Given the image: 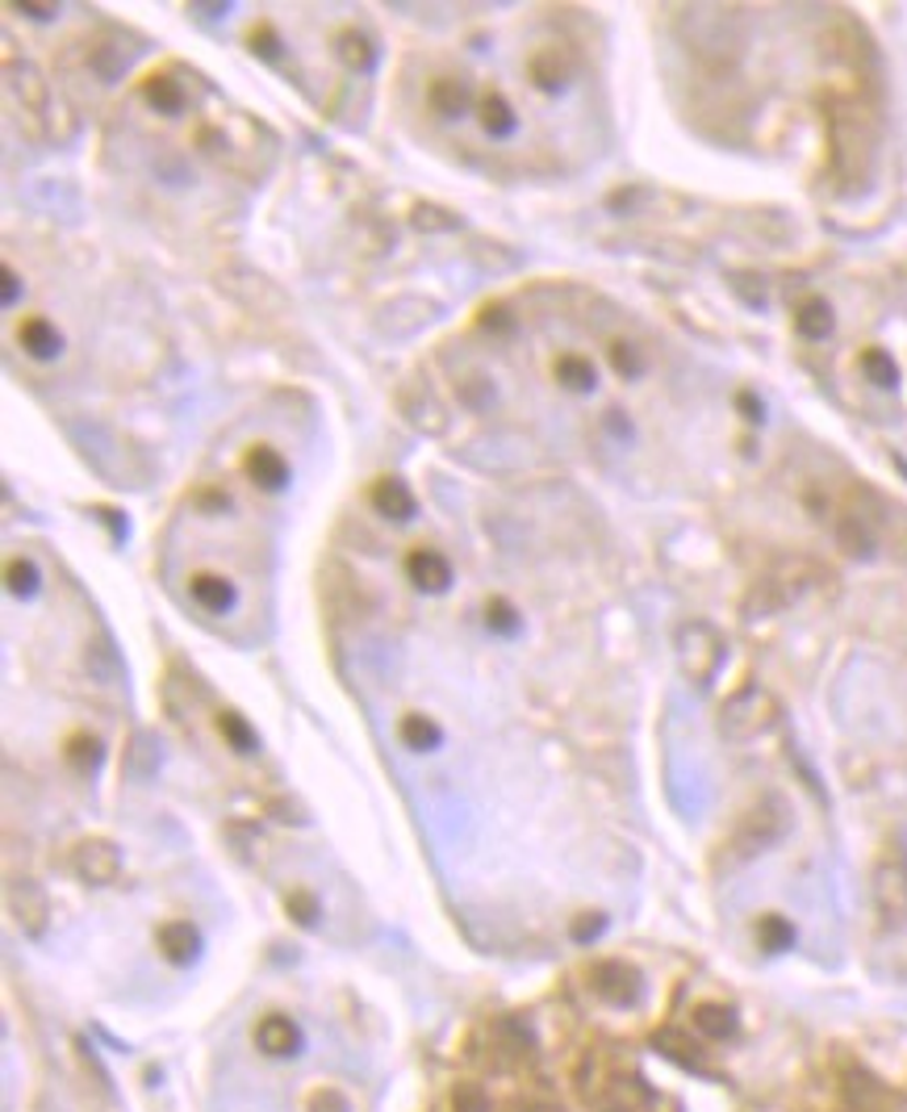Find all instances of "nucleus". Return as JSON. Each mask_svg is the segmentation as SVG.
<instances>
[{
    "label": "nucleus",
    "mask_w": 907,
    "mask_h": 1112,
    "mask_svg": "<svg viewBox=\"0 0 907 1112\" xmlns=\"http://www.w3.org/2000/svg\"><path fill=\"white\" fill-rule=\"evenodd\" d=\"M369 498H373V506L385 519H410L415 515V494L406 490L402 477H381Z\"/></svg>",
    "instance_id": "nucleus-20"
},
{
    "label": "nucleus",
    "mask_w": 907,
    "mask_h": 1112,
    "mask_svg": "<svg viewBox=\"0 0 907 1112\" xmlns=\"http://www.w3.org/2000/svg\"><path fill=\"white\" fill-rule=\"evenodd\" d=\"M218 728H222L231 749H239V753H256L259 736L252 733V724H247L239 711H218Z\"/></svg>",
    "instance_id": "nucleus-26"
},
{
    "label": "nucleus",
    "mask_w": 907,
    "mask_h": 1112,
    "mask_svg": "<svg viewBox=\"0 0 907 1112\" xmlns=\"http://www.w3.org/2000/svg\"><path fill=\"white\" fill-rule=\"evenodd\" d=\"M63 758H68L75 770H84V774H89V770L101 765V740L89 736V733H75L68 740V749H63Z\"/></svg>",
    "instance_id": "nucleus-29"
},
{
    "label": "nucleus",
    "mask_w": 907,
    "mask_h": 1112,
    "mask_svg": "<svg viewBox=\"0 0 907 1112\" xmlns=\"http://www.w3.org/2000/svg\"><path fill=\"white\" fill-rule=\"evenodd\" d=\"M121 765H126V774L130 779H151L155 770H160V745L151 740L147 733H139L130 745H126V758H121Z\"/></svg>",
    "instance_id": "nucleus-24"
},
{
    "label": "nucleus",
    "mask_w": 907,
    "mask_h": 1112,
    "mask_svg": "<svg viewBox=\"0 0 907 1112\" xmlns=\"http://www.w3.org/2000/svg\"><path fill=\"white\" fill-rule=\"evenodd\" d=\"M155 946H160V953L172 967H188V962H197V953H201V933L188 921H167L160 933H155Z\"/></svg>",
    "instance_id": "nucleus-15"
},
{
    "label": "nucleus",
    "mask_w": 907,
    "mask_h": 1112,
    "mask_svg": "<svg viewBox=\"0 0 907 1112\" xmlns=\"http://www.w3.org/2000/svg\"><path fill=\"white\" fill-rule=\"evenodd\" d=\"M828 327H833V314H828V306H824V302H812V306L799 314V331L807 335V339H819V335H828Z\"/></svg>",
    "instance_id": "nucleus-36"
},
{
    "label": "nucleus",
    "mask_w": 907,
    "mask_h": 1112,
    "mask_svg": "<svg viewBox=\"0 0 907 1112\" xmlns=\"http://www.w3.org/2000/svg\"><path fill=\"white\" fill-rule=\"evenodd\" d=\"M606 355H611L615 373H624V377H636V373L644 368V355H640V348L628 343V339H611V343H606Z\"/></svg>",
    "instance_id": "nucleus-31"
},
{
    "label": "nucleus",
    "mask_w": 907,
    "mask_h": 1112,
    "mask_svg": "<svg viewBox=\"0 0 907 1112\" xmlns=\"http://www.w3.org/2000/svg\"><path fill=\"white\" fill-rule=\"evenodd\" d=\"M406 577L422 594H443L452 586V561L435 545H419L406 552Z\"/></svg>",
    "instance_id": "nucleus-10"
},
{
    "label": "nucleus",
    "mask_w": 907,
    "mask_h": 1112,
    "mask_svg": "<svg viewBox=\"0 0 907 1112\" xmlns=\"http://www.w3.org/2000/svg\"><path fill=\"white\" fill-rule=\"evenodd\" d=\"M18 339H22V352L34 355V360H55V355L63 352V331L43 318V314H30L18 323Z\"/></svg>",
    "instance_id": "nucleus-16"
},
{
    "label": "nucleus",
    "mask_w": 907,
    "mask_h": 1112,
    "mask_svg": "<svg viewBox=\"0 0 907 1112\" xmlns=\"http://www.w3.org/2000/svg\"><path fill=\"white\" fill-rule=\"evenodd\" d=\"M256 1045L268 1058H293L302 1050V1029L289 1017H280V1012H268L256 1025Z\"/></svg>",
    "instance_id": "nucleus-14"
},
{
    "label": "nucleus",
    "mask_w": 907,
    "mask_h": 1112,
    "mask_svg": "<svg viewBox=\"0 0 907 1112\" xmlns=\"http://www.w3.org/2000/svg\"><path fill=\"white\" fill-rule=\"evenodd\" d=\"M397 410H402V419L415 431H427V435H440L443 426H447V410H443V402L435 398V389L427 381H406L397 389Z\"/></svg>",
    "instance_id": "nucleus-7"
},
{
    "label": "nucleus",
    "mask_w": 907,
    "mask_h": 1112,
    "mask_svg": "<svg viewBox=\"0 0 907 1112\" xmlns=\"http://www.w3.org/2000/svg\"><path fill=\"white\" fill-rule=\"evenodd\" d=\"M13 75V89L22 96L25 109H34V114H47V89H43V80H38V71L34 68H9Z\"/></svg>",
    "instance_id": "nucleus-27"
},
{
    "label": "nucleus",
    "mask_w": 907,
    "mask_h": 1112,
    "mask_svg": "<svg viewBox=\"0 0 907 1112\" xmlns=\"http://www.w3.org/2000/svg\"><path fill=\"white\" fill-rule=\"evenodd\" d=\"M590 983H594V992L603 995L606 1004H615V1008H628L640 999L644 992V983H640V971L628 967V962H619V958H611V962H598L594 974H590Z\"/></svg>",
    "instance_id": "nucleus-9"
},
{
    "label": "nucleus",
    "mask_w": 907,
    "mask_h": 1112,
    "mask_svg": "<svg viewBox=\"0 0 907 1112\" xmlns=\"http://www.w3.org/2000/svg\"><path fill=\"white\" fill-rule=\"evenodd\" d=\"M335 50L344 55L348 68H356V71L373 68V47H369V38H360V34H344V38L335 43Z\"/></svg>",
    "instance_id": "nucleus-33"
},
{
    "label": "nucleus",
    "mask_w": 907,
    "mask_h": 1112,
    "mask_svg": "<svg viewBox=\"0 0 907 1112\" xmlns=\"http://www.w3.org/2000/svg\"><path fill=\"white\" fill-rule=\"evenodd\" d=\"M142 96H147L155 109H163V114H181L188 93L176 75H167V71H151V75L142 80Z\"/></svg>",
    "instance_id": "nucleus-21"
},
{
    "label": "nucleus",
    "mask_w": 907,
    "mask_h": 1112,
    "mask_svg": "<svg viewBox=\"0 0 907 1112\" xmlns=\"http://www.w3.org/2000/svg\"><path fill=\"white\" fill-rule=\"evenodd\" d=\"M553 381H557L560 389H569V394H590L594 385H598V368H594V360L582 352H560L553 360Z\"/></svg>",
    "instance_id": "nucleus-19"
},
{
    "label": "nucleus",
    "mask_w": 907,
    "mask_h": 1112,
    "mask_svg": "<svg viewBox=\"0 0 907 1112\" xmlns=\"http://www.w3.org/2000/svg\"><path fill=\"white\" fill-rule=\"evenodd\" d=\"M4 586H9L13 598H30V594L38 590V565L25 561V557H13V561L4 565Z\"/></svg>",
    "instance_id": "nucleus-28"
},
{
    "label": "nucleus",
    "mask_w": 907,
    "mask_h": 1112,
    "mask_svg": "<svg viewBox=\"0 0 907 1112\" xmlns=\"http://www.w3.org/2000/svg\"><path fill=\"white\" fill-rule=\"evenodd\" d=\"M523 1112H560V1109H557V1104H527Z\"/></svg>",
    "instance_id": "nucleus-42"
},
{
    "label": "nucleus",
    "mask_w": 907,
    "mask_h": 1112,
    "mask_svg": "<svg viewBox=\"0 0 907 1112\" xmlns=\"http://www.w3.org/2000/svg\"><path fill=\"white\" fill-rule=\"evenodd\" d=\"M573 68H578V59L565 43H539L527 55V80L539 93H560L573 80Z\"/></svg>",
    "instance_id": "nucleus-6"
},
{
    "label": "nucleus",
    "mask_w": 907,
    "mask_h": 1112,
    "mask_svg": "<svg viewBox=\"0 0 907 1112\" xmlns=\"http://www.w3.org/2000/svg\"><path fill=\"white\" fill-rule=\"evenodd\" d=\"M452 1109L456 1112H489V1096L477 1084H461L452 1091Z\"/></svg>",
    "instance_id": "nucleus-37"
},
{
    "label": "nucleus",
    "mask_w": 907,
    "mask_h": 1112,
    "mask_svg": "<svg viewBox=\"0 0 907 1112\" xmlns=\"http://www.w3.org/2000/svg\"><path fill=\"white\" fill-rule=\"evenodd\" d=\"M677 657H682V669L690 674V682H702V687H707V682L716 678L720 662H723V644L707 623H695V628H686V632H682Z\"/></svg>",
    "instance_id": "nucleus-5"
},
{
    "label": "nucleus",
    "mask_w": 907,
    "mask_h": 1112,
    "mask_svg": "<svg viewBox=\"0 0 907 1112\" xmlns=\"http://www.w3.org/2000/svg\"><path fill=\"white\" fill-rule=\"evenodd\" d=\"M598 928H603V916H585V921L578 924L573 933H578V937H590V933H598Z\"/></svg>",
    "instance_id": "nucleus-40"
},
{
    "label": "nucleus",
    "mask_w": 907,
    "mask_h": 1112,
    "mask_svg": "<svg viewBox=\"0 0 907 1112\" xmlns=\"http://www.w3.org/2000/svg\"><path fill=\"white\" fill-rule=\"evenodd\" d=\"M652 1045H656L665 1058H677L682 1066H698V1050H690V1038H682L677 1029H661V1033L652 1038Z\"/></svg>",
    "instance_id": "nucleus-30"
},
{
    "label": "nucleus",
    "mask_w": 907,
    "mask_h": 1112,
    "mask_svg": "<svg viewBox=\"0 0 907 1112\" xmlns=\"http://www.w3.org/2000/svg\"><path fill=\"white\" fill-rule=\"evenodd\" d=\"M695 1029L707 1042H728V1038L736 1033V1012H732L728 1004H698Z\"/></svg>",
    "instance_id": "nucleus-22"
},
{
    "label": "nucleus",
    "mask_w": 907,
    "mask_h": 1112,
    "mask_svg": "<svg viewBox=\"0 0 907 1112\" xmlns=\"http://www.w3.org/2000/svg\"><path fill=\"white\" fill-rule=\"evenodd\" d=\"M305 1112H348V1100H344V1091L318 1088V1091H310V1100H305Z\"/></svg>",
    "instance_id": "nucleus-38"
},
{
    "label": "nucleus",
    "mask_w": 907,
    "mask_h": 1112,
    "mask_svg": "<svg viewBox=\"0 0 907 1112\" xmlns=\"http://www.w3.org/2000/svg\"><path fill=\"white\" fill-rule=\"evenodd\" d=\"M456 398L468 406V410H489L493 406V381L486 377V373H461L456 377Z\"/></svg>",
    "instance_id": "nucleus-25"
},
{
    "label": "nucleus",
    "mask_w": 907,
    "mask_h": 1112,
    "mask_svg": "<svg viewBox=\"0 0 907 1112\" xmlns=\"http://www.w3.org/2000/svg\"><path fill=\"white\" fill-rule=\"evenodd\" d=\"M243 473L256 481L259 490H284L289 485V460L272 444H252L243 456Z\"/></svg>",
    "instance_id": "nucleus-12"
},
{
    "label": "nucleus",
    "mask_w": 907,
    "mask_h": 1112,
    "mask_svg": "<svg viewBox=\"0 0 907 1112\" xmlns=\"http://www.w3.org/2000/svg\"><path fill=\"white\" fill-rule=\"evenodd\" d=\"M13 293H18V272H13V268H4V306L13 302Z\"/></svg>",
    "instance_id": "nucleus-41"
},
{
    "label": "nucleus",
    "mask_w": 907,
    "mask_h": 1112,
    "mask_svg": "<svg viewBox=\"0 0 907 1112\" xmlns=\"http://www.w3.org/2000/svg\"><path fill=\"white\" fill-rule=\"evenodd\" d=\"M861 368H865V377L874 381V385H895V364H891V355L883 348H865L861 352Z\"/></svg>",
    "instance_id": "nucleus-35"
},
{
    "label": "nucleus",
    "mask_w": 907,
    "mask_h": 1112,
    "mask_svg": "<svg viewBox=\"0 0 907 1112\" xmlns=\"http://www.w3.org/2000/svg\"><path fill=\"white\" fill-rule=\"evenodd\" d=\"M477 105V96H473V89H468V80H461V75H435L431 84H427V109L431 114H440V118H456V114H465V109H473Z\"/></svg>",
    "instance_id": "nucleus-11"
},
{
    "label": "nucleus",
    "mask_w": 907,
    "mask_h": 1112,
    "mask_svg": "<svg viewBox=\"0 0 907 1112\" xmlns=\"http://www.w3.org/2000/svg\"><path fill=\"white\" fill-rule=\"evenodd\" d=\"M397 736H402V745H410L415 753H427V749H435L443 740L440 724L435 719H427L419 711H410V715H402V724H397Z\"/></svg>",
    "instance_id": "nucleus-23"
},
{
    "label": "nucleus",
    "mask_w": 907,
    "mask_h": 1112,
    "mask_svg": "<svg viewBox=\"0 0 907 1112\" xmlns=\"http://www.w3.org/2000/svg\"><path fill=\"white\" fill-rule=\"evenodd\" d=\"M486 623L493 628V632H502V636H514L523 619H519V611H514L507 598H489V602H486Z\"/></svg>",
    "instance_id": "nucleus-34"
},
{
    "label": "nucleus",
    "mask_w": 907,
    "mask_h": 1112,
    "mask_svg": "<svg viewBox=\"0 0 907 1112\" xmlns=\"http://www.w3.org/2000/svg\"><path fill=\"white\" fill-rule=\"evenodd\" d=\"M188 598L201 607V611H210V616H226L234 607V582H226L222 573H210V569H201V573H193L188 577Z\"/></svg>",
    "instance_id": "nucleus-13"
},
{
    "label": "nucleus",
    "mask_w": 907,
    "mask_h": 1112,
    "mask_svg": "<svg viewBox=\"0 0 907 1112\" xmlns=\"http://www.w3.org/2000/svg\"><path fill=\"white\" fill-rule=\"evenodd\" d=\"M782 829H787V811H782L778 799H766V804L748 807L745 820L732 832V853H736V857H753V853H761L766 845H774V841L782 836Z\"/></svg>",
    "instance_id": "nucleus-3"
},
{
    "label": "nucleus",
    "mask_w": 907,
    "mask_h": 1112,
    "mask_svg": "<svg viewBox=\"0 0 907 1112\" xmlns=\"http://www.w3.org/2000/svg\"><path fill=\"white\" fill-rule=\"evenodd\" d=\"M289 916L298 924H314L318 921V900H314L310 891H293V896H289Z\"/></svg>",
    "instance_id": "nucleus-39"
},
{
    "label": "nucleus",
    "mask_w": 907,
    "mask_h": 1112,
    "mask_svg": "<svg viewBox=\"0 0 907 1112\" xmlns=\"http://www.w3.org/2000/svg\"><path fill=\"white\" fill-rule=\"evenodd\" d=\"M757 937H761V946L766 949H791L794 946V928L782 916H761V924H757Z\"/></svg>",
    "instance_id": "nucleus-32"
},
{
    "label": "nucleus",
    "mask_w": 907,
    "mask_h": 1112,
    "mask_svg": "<svg viewBox=\"0 0 907 1112\" xmlns=\"http://www.w3.org/2000/svg\"><path fill=\"white\" fill-rule=\"evenodd\" d=\"M477 121H481V130H486L489 139H511L514 126H519V114L511 109V101L498 93V89H486V93H477Z\"/></svg>",
    "instance_id": "nucleus-18"
},
{
    "label": "nucleus",
    "mask_w": 907,
    "mask_h": 1112,
    "mask_svg": "<svg viewBox=\"0 0 907 1112\" xmlns=\"http://www.w3.org/2000/svg\"><path fill=\"white\" fill-rule=\"evenodd\" d=\"M9 912H13V921L22 924L30 937H43V933H47L50 903H47V891H43L34 878H25V875L9 878Z\"/></svg>",
    "instance_id": "nucleus-8"
},
{
    "label": "nucleus",
    "mask_w": 907,
    "mask_h": 1112,
    "mask_svg": "<svg viewBox=\"0 0 907 1112\" xmlns=\"http://www.w3.org/2000/svg\"><path fill=\"white\" fill-rule=\"evenodd\" d=\"M774 719H778V703L769 699L766 690L748 687V690H741L728 707H723L720 728L732 736V740H753V736L769 733V728H774Z\"/></svg>",
    "instance_id": "nucleus-2"
},
{
    "label": "nucleus",
    "mask_w": 907,
    "mask_h": 1112,
    "mask_svg": "<svg viewBox=\"0 0 907 1112\" xmlns=\"http://www.w3.org/2000/svg\"><path fill=\"white\" fill-rule=\"evenodd\" d=\"M845 1100L853 1112H891L895 1109V1096L870 1075V1070H849L845 1075Z\"/></svg>",
    "instance_id": "nucleus-17"
},
{
    "label": "nucleus",
    "mask_w": 907,
    "mask_h": 1112,
    "mask_svg": "<svg viewBox=\"0 0 907 1112\" xmlns=\"http://www.w3.org/2000/svg\"><path fill=\"white\" fill-rule=\"evenodd\" d=\"M870 891H874V908H879V921H883L886 928L907 924V857H904V850H886L883 857L874 862Z\"/></svg>",
    "instance_id": "nucleus-1"
},
{
    "label": "nucleus",
    "mask_w": 907,
    "mask_h": 1112,
    "mask_svg": "<svg viewBox=\"0 0 907 1112\" xmlns=\"http://www.w3.org/2000/svg\"><path fill=\"white\" fill-rule=\"evenodd\" d=\"M71 870L80 882H89V887H109L117 882L121 875V853H117L114 841H105V836H84L75 850H71Z\"/></svg>",
    "instance_id": "nucleus-4"
}]
</instances>
